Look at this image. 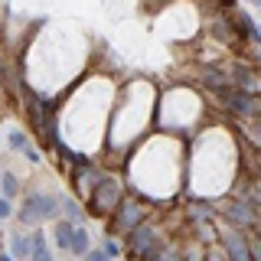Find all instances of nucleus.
<instances>
[{
    "mask_svg": "<svg viewBox=\"0 0 261 261\" xmlns=\"http://www.w3.org/2000/svg\"><path fill=\"white\" fill-rule=\"evenodd\" d=\"M7 88V75H4V65H0V92Z\"/></svg>",
    "mask_w": 261,
    "mask_h": 261,
    "instance_id": "obj_24",
    "label": "nucleus"
},
{
    "mask_svg": "<svg viewBox=\"0 0 261 261\" xmlns=\"http://www.w3.org/2000/svg\"><path fill=\"white\" fill-rule=\"evenodd\" d=\"M0 196H7V199L20 196V179H16L13 170H4V173H0Z\"/></svg>",
    "mask_w": 261,
    "mask_h": 261,
    "instance_id": "obj_14",
    "label": "nucleus"
},
{
    "mask_svg": "<svg viewBox=\"0 0 261 261\" xmlns=\"http://www.w3.org/2000/svg\"><path fill=\"white\" fill-rule=\"evenodd\" d=\"M72 225H75V222H69V219H56V225H53V242L59 245L62 251L69 248V235H72Z\"/></svg>",
    "mask_w": 261,
    "mask_h": 261,
    "instance_id": "obj_13",
    "label": "nucleus"
},
{
    "mask_svg": "<svg viewBox=\"0 0 261 261\" xmlns=\"http://www.w3.org/2000/svg\"><path fill=\"white\" fill-rule=\"evenodd\" d=\"M216 4H222V7H235V0H216Z\"/></svg>",
    "mask_w": 261,
    "mask_h": 261,
    "instance_id": "obj_25",
    "label": "nucleus"
},
{
    "mask_svg": "<svg viewBox=\"0 0 261 261\" xmlns=\"http://www.w3.org/2000/svg\"><path fill=\"white\" fill-rule=\"evenodd\" d=\"M186 216H190L193 222H212V216H216V212L206 209V206H193V209H186Z\"/></svg>",
    "mask_w": 261,
    "mask_h": 261,
    "instance_id": "obj_18",
    "label": "nucleus"
},
{
    "mask_svg": "<svg viewBox=\"0 0 261 261\" xmlns=\"http://www.w3.org/2000/svg\"><path fill=\"white\" fill-rule=\"evenodd\" d=\"M10 216H13L10 199H7V196H0V219H10Z\"/></svg>",
    "mask_w": 261,
    "mask_h": 261,
    "instance_id": "obj_20",
    "label": "nucleus"
},
{
    "mask_svg": "<svg viewBox=\"0 0 261 261\" xmlns=\"http://www.w3.org/2000/svg\"><path fill=\"white\" fill-rule=\"evenodd\" d=\"M179 251H183V245H179V242L160 245V248L153 251V258H150V261H179Z\"/></svg>",
    "mask_w": 261,
    "mask_h": 261,
    "instance_id": "obj_16",
    "label": "nucleus"
},
{
    "mask_svg": "<svg viewBox=\"0 0 261 261\" xmlns=\"http://www.w3.org/2000/svg\"><path fill=\"white\" fill-rule=\"evenodd\" d=\"M124 199V190H121V183L118 179H111V176H98L95 179V186H92V196H88V209L95 212V216H111L114 206Z\"/></svg>",
    "mask_w": 261,
    "mask_h": 261,
    "instance_id": "obj_2",
    "label": "nucleus"
},
{
    "mask_svg": "<svg viewBox=\"0 0 261 261\" xmlns=\"http://www.w3.org/2000/svg\"><path fill=\"white\" fill-rule=\"evenodd\" d=\"M23 157H27L30 163H39V160H43V157H39V150H36V147H33V144L27 147V150H23Z\"/></svg>",
    "mask_w": 261,
    "mask_h": 261,
    "instance_id": "obj_22",
    "label": "nucleus"
},
{
    "mask_svg": "<svg viewBox=\"0 0 261 261\" xmlns=\"http://www.w3.org/2000/svg\"><path fill=\"white\" fill-rule=\"evenodd\" d=\"M228 82H232V85H239V88H245V92H255L258 95V82H255V69H251V65H235V69H232V79H228Z\"/></svg>",
    "mask_w": 261,
    "mask_h": 261,
    "instance_id": "obj_9",
    "label": "nucleus"
},
{
    "mask_svg": "<svg viewBox=\"0 0 261 261\" xmlns=\"http://www.w3.org/2000/svg\"><path fill=\"white\" fill-rule=\"evenodd\" d=\"M56 212H59V199L49 193H27V199H23V206L13 212L16 219H20L23 225H39V222H49V219H56Z\"/></svg>",
    "mask_w": 261,
    "mask_h": 261,
    "instance_id": "obj_1",
    "label": "nucleus"
},
{
    "mask_svg": "<svg viewBox=\"0 0 261 261\" xmlns=\"http://www.w3.org/2000/svg\"><path fill=\"white\" fill-rule=\"evenodd\" d=\"M212 95H216L228 111L239 114V118H258V111H261V108H258V95H255V92H245V88L232 85V82L219 85Z\"/></svg>",
    "mask_w": 261,
    "mask_h": 261,
    "instance_id": "obj_3",
    "label": "nucleus"
},
{
    "mask_svg": "<svg viewBox=\"0 0 261 261\" xmlns=\"http://www.w3.org/2000/svg\"><path fill=\"white\" fill-rule=\"evenodd\" d=\"M202 261H228V258H225V251H222V248H219V251H209V255H206V258H202Z\"/></svg>",
    "mask_w": 261,
    "mask_h": 261,
    "instance_id": "obj_23",
    "label": "nucleus"
},
{
    "mask_svg": "<svg viewBox=\"0 0 261 261\" xmlns=\"http://www.w3.org/2000/svg\"><path fill=\"white\" fill-rule=\"evenodd\" d=\"M82 258H85V261H108V258H105V251H101V248H88V251H85Z\"/></svg>",
    "mask_w": 261,
    "mask_h": 261,
    "instance_id": "obj_21",
    "label": "nucleus"
},
{
    "mask_svg": "<svg viewBox=\"0 0 261 261\" xmlns=\"http://www.w3.org/2000/svg\"><path fill=\"white\" fill-rule=\"evenodd\" d=\"M232 20H239V23H242V27H239V30H242V33H245V36H248V39H251V43H258V39H261V33H258V27H255V20H251V16H248V13H242V10H235V13H232Z\"/></svg>",
    "mask_w": 261,
    "mask_h": 261,
    "instance_id": "obj_15",
    "label": "nucleus"
},
{
    "mask_svg": "<svg viewBox=\"0 0 261 261\" xmlns=\"http://www.w3.org/2000/svg\"><path fill=\"white\" fill-rule=\"evenodd\" d=\"M30 239H33V251H30L27 261H56L53 251H49V245H46V232H33Z\"/></svg>",
    "mask_w": 261,
    "mask_h": 261,
    "instance_id": "obj_11",
    "label": "nucleus"
},
{
    "mask_svg": "<svg viewBox=\"0 0 261 261\" xmlns=\"http://www.w3.org/2000/svg\"><path fill=\"white\" fill-rule=\"evenodd\" d=\"M124 239H127V255L134 258V261H150L153 251L160 248V235H157V228L147 222V219H144L141 225L130 228Z\"/></svg>",
    "mask_w": 261,
    "mask_h": 261,
    "instance_id": "obj_5",
    "label": "nucleus"
},
{
    "mask_svg": "<svg viewBox=\"0 0 261 261\" xmlns=\"http://www.w3.org/2000/svg\"><path fill=\"white\" fill-rule=\"evenodd\" d=\"M0 261H13V255H0Z\"/></svg>",
    "mask_w": 261,
    "mask_h": 261,
    "instance_id": "obj_26",
    "label": "nucleus"
},
{
    "mask_svg": "<svg viewBox=\"0 0 261 261\" xmlns=\"http://www.w3.org/2000/svg\"><path fill=\"white\" fill-rule=\"evenodd\" d=\"M30 251H33V239H30V235H23V232L10 235V255H13V261H27Z\"/></svg>",
    "mask_w": 261,
    "mask_h": 261,
    "instance_id": "obj_10",
    "label": "nucleus"
},
{
    "mask_svg": "<svg viewBox=\"0 0 261 261\" xmlns=\"http://www.w3.org/2000/svg\"><path fill=\"white\" fill-rule=\"evenodd\" d=\"M92 248V235L85 232V225H72V235H69V255H75V258H82L85 251Z\"/></svg>",
    "mask_w": 261,
    "mask_h": 261,
    "instance_id": "obj_8",
    "label": "nucleus"
},
{
    "mask_svg": "<svg viewBox=\"0 0 261 261\" xmlns=\"http://www.w3.org/2000/svg\"><path fill=\"white\" fill-rule=\"evenodd\" d=\"M101 251H105V258H108V261H114V258L121 255V245L114 242V235H108V239L101 242Z\"/></svg>",
    "mask_w": 261,
    "mask_h": 261,
    "instance_id": "obj_19",
    "label": "nucleus"
},
{
    "mask_svg": "<svg viewBox=\"0 0 261 261\" xmlns=\"http://www.w3.org/2000/svg\"><path fill=\"white\" fill-rule=\"evenodd\" d=\"M251 4H258V0H251Z\"/></svg>",
    "mask_w": 261,
    "mask_h": 261,
    "instance_id": "obj_27",
    "label": "nucleus"
},
{
    "mask_svg": "<svg viewBox=\"0 0 261 261\" xmlns=\"http://www.w3.org/2000/svg\"><path fill=\"white\" fill-rule=\"evenodd\" d=\"M147 212H150V209H147L141 199H127V196H124V199L114 206V212H111L108 232L111 235H127L134 225H141L144 219H147Z\"/></svg>",
    "mask_w": 261,
    "mask_h": 261,
    "instance_id": "obj_4",
    "label": "nucleus"
},
{
    "mask_svg": "<svg viewBox=\"0 0 261 261\" xmlns=\"http://www.w3.org/2000/svg\"><path fill=\"white\" fill-rule=\"evenodd\" d=\"M222 219L232 228H248V232H255L258 228V206H251V202H245V199H235L222 209Z\"/></svg>",
    "mask_w": 261,
    "mask_h": 261,
    "instance_id": "obj_6",
    "label": "nucleus"
},
{
    "mask_svg": "<svg viewBox=\"0 0 261 261\" xmlns=\"http://www.w3.org/2000/svg\"><path fill=\"white\" fill-rule=\"evenodd\" d=\"M7 144H10V150H27V147H30V137L27 134H23V130H10V134H7Z\"/></svg>",
    "mask_w": 261,
    "mask_h": 261,
    "instance_id": "obj_17",
    "label": "nucleus"
},
{
    "mask_svg": "<svg viewBox=\"0 0 261 261\" xmlns=\"http://www.w3.org/2000/svg\"><path fill=\"white\" fill-rule=\"evenodd\" d=\"M59 206H62V212H65V219H69V222H75V225L85 222V209L79 206V199L65 196V199H59Z\"/></svg>",
    "mask_w": 261,
    "mask_h": 261,
    "instance_id": "obj_12",
    "label": "nucleus"
},
{
    "mask_svg": "<svg viewBox=\"0 0 261 261\" xmlns=\"http://www.w3.org/2000/svg\"><path fill=\"white\" fill-rule=\"evenodd\" d=\"M219 248L225 251L228 261H251L248 235H242V228H225V232L219 235Z\"/></svg>",
    "mask_w": 261,
    "mask_h": 261,
    "instance_id": "obj_7",
    "label": "nucleus"
}]
</instances>
